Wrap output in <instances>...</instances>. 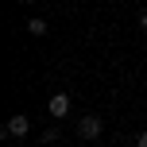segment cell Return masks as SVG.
<instances>
[{
    "instance_id": "cell-7",
    "label": "cell",
    "mask_w": 147,
    "mask_h": 147,
    "mask_svg": "<svg viewBox=\"0 0 147 147\" xmlns=\"http://www.w3.org/2000/svg\"><path fill=\"white\" fill-rule=\"evenodd\" d=\"M140 27H143V31H147V12H140Z\"/></svg>"
},
{
    "instance_id": "cell-2",
    "label": "cell",
    "mask_w": 147,
    "mask_h": 147,
    "mask_svg": "<svg viewBox=\"0 0 147 147\" xmlns=\"http://www.w3.org/2000/svg\"><path fill=\"white\" fill-rule=\"evenodd\" d=\"M101 132H105V120H101V116H93V112L78 120V136H81V140H97Z\"/></svg>"
},
{
    "instance_id": "cell-4",
    "label": "cell",
    "mask_w": 147,
    "mask_h": 147,
    "mask_svg": "<svg viewBox=\"0 0 147 147\" xmlns=\"http://www.w3.org/2000/svg\"><path fill=\"white\" fill-rule=\"evenodd\" d=\"M47 31H51V23H47L43 16H31V20H27V35H35V39H43Z\"/></svg>"
},
{
    "instance_id": "cell-3",
    "label": "cell",
    "mask_w": 147,
    "mask_h": 147,
    "mask_svg": "<svg viewBox=\"0 0 147 147\" xmlns=\"http://www.w3.org/2000/svg\"><path fill=\"white\" fill-rule=\"evenodd\" d=\"M27 132H31V120L23 116V112H20V116H8V124H4V136H8V140H23Z\"/></svg>"
},
{
    "instance_id": "cell-8",
    "label": "cell",
    "mask_w": 147,
    "mask_h": 147,
    "mask_svg": "<svg viewBox=\"0 0 147 147\" xmlns=\"http://www.w3.org/2000/svg\"><path fill=\"white\" fill-rule=\"evenodd\" d=\"M16 4H35V0H16Z\"/></svg>"
},
{
    "instance_id": "cell-1",
    "label": "cell",
    "mask_w": 147,
    "mask_h": 147,
    "mask_svg": "<svg viewBox=\"0 0 147 147\" xmlns=\"http://www.w3.org/2000/svg\"><path fill=\"white\" fill-rule=\"evenodd\" d=\"M70 109H74V101H70V93H54L51 101H47V112H51V120L58 124L62 116H70Z\"/></svg>"
},
{
    "instance_id": "cell-6",
    "label": "cell",
    "mask_w": 147,
    "mask_h": 147,
    "mask_svg": "<svg viewBox=\"0 0 147 147\" xmlns=\"http://www.w3.org/2000/svg\"><path fill=\"white\" fill-rule=\"evenodd\" d=\"M136 147H147V132H140V136H136Z\"/></svg>"
},
{
    "instance_id": "cell-5",
    "label": "cell",
    "mask_w": 147,
    "mask_h": 147,
    "mask_svg": "<svg viewBox=\"0 0 147 147\" xmlns=\"http://www.w3.org/2000/svg\"><path fill=\"white\" fill-rule=\"evenodd\" d=\"M39 140H43V143H54V140H58V124L47 128V132H39Z\"/></svg>"
}]
</instances>
